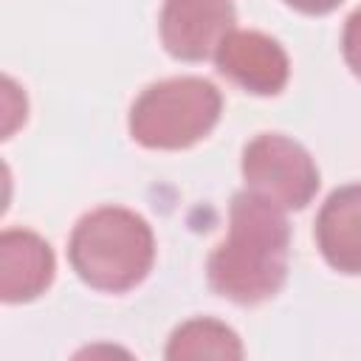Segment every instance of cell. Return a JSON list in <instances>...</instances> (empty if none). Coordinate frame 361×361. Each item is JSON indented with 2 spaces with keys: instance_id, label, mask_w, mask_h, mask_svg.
I'll return each mask as SVG.
<instances>
[{
  "instance_id": "3",
  "label": "cell",
  "mask_w": 361,
  "mask_h": 361,
  "mask_svg": "<svg viewBox=\"0 0 361 361\" xmlns=\"http://www.w3.org/2000/svg\"><path fill=\"white\" fill-rule=\"evenodd\" d=\"M220 90L200 76L149 85L130 110V135L147 149H186L206 138L220 118Z\"/></svg>"
},
{
  "instance_id": "10",
  "label": "cell",
  "mask_w": 361,
  "mask_h": 361,
  "mask_svg": "<svg viewBox=\"0 0 361 361\" xmlns=\"http://www.w3.org/2000/svg\"><path fill=\"white\" fill-rule=\"evenodd\" d=\"M341 51L344 59L350 65V71L355 76H361V8H355L344 25V37H341Z\"/></svg>"
},
{
  "instance_id": "4",
  "label": "cell",
  "mask_w": 361,
  "mask_h": 361,
  "mask_svg": "<svg viewBox=\"0 0 361 361\" xmlns=\"http://www.w3.org/2000/svg\"><path fill=\"white\" fill-rule=\"evenodd\" d=\"M243 178L248 192L282 212L305 209L319 192V169L310 152L279 133H262L245 144Z\"/></svg>"
},
{
  "instance_id": "8",
  "label": "cell",
  "mask_w": 361,
  "mask_h": 361,
  "mask_svg": "<svg viewBox=\"0 0 361 361\" xmlns=\"http://www.w3.org/2000/svg\"><path fill=\"white\" fill-rule=\"evenodd\" d=\"M316 245L338 274H361V183L336 189L316 217Z\"/></svg>"
},
{
  "instance_id": "2",
  "label": "cell",
  "mask_w": 361,
  "mask_h": 361,
  "mask_svg": "<svg viewBox=\"0 0 361 361\" xmlns=\"http://www.w3.org/2000/svg\"><path fill=\"white\" fill-rule=\"evenodd\" d=\"M68 259L85 285L124 293L149 274L155 237L141 214L121 206H102L73 226Z\"/></svg>"
},
{
  "instance_id": "5",
  "label": "cell",
  "mask_w": 361,
  "mask_h": 361,
  "mask_svg": "<svg viewBox=\"0 0 361 361\" xmlns=\"http://www.w3.org/2000/svg\"><path fill=\"white\" fill-rule=\"evenodd\" d=\"M161 42L183 62H200L217 54L234 31L231 0H166L161 8Z\"/></svg>"
},
{
  "instance_id": "1",
  "label": "cell",
  "mask_w": 361,
  "mask_h": 361,
  "mask_svg": "<svg viewBox=\"0 0 361 361\" xmlns=\"http://www.w3.org/2000/svg\"><path fill=\"white\" fill-rule=\"evenodd\" d=\"M288 245L290 231L282 209L245 189L234 195L228 234L209 257V285L228 302L259 305L285 285Z\"/></svg>"
},
{
  "instance_id": "7",
  "label": "cell",
  "mask_w": 361,
  "mask_h": 361,
  "mask_svg": "<svg viewBox=\"0 0 361 361\" xmlns=\"http://www.w3.org/2000/svg\"><path fill=\"white\" fill-rule=\"evenodd\" d=\"M56 259L51 245L28 228H6L0 234V299L20 305L42 296L54 282Z\"/></svg>"
},
{
  "instance_id": "9",
  "label": "cell",
  "mask_w": 361,
  "mask_h": 361,
  "mask_svg": "<svg viewBox=\"0 0 361 361\" xmlns=\"http://www.w3.org/2000/svg\"><path fill=\"white\" fill-rule=\"evenodd\" d=\"M166 358H243V344L237 333L217 319H189L169 336Z\"/></svg>"
},
{
  "instance_id": "6",
  "label": "cell",
  "mask_w": 361,
  "mask_h": 361,
  "mask_svg": "<svg viewBox=\"0 0 361 361\" xmlns=\"http://www.w3.org/2000/svg\"><path fill=\"white\" fill-rule=\"evenodd\" d=\"M217 71L254 96H274L288 85L290 62L285 48L262 34L234 28L214 54Z\"/></svg>"
},
{
  "instance_id": "11",
  "label": "cell",
  "mask_w": 361,
  "mask_h": 361,
  "mask_svg": "<svg viewBox=\"0 0 361 361\" xmlns=\"http://www.w3.org/2000/svg\"><path fill=\"white\" fill-rule=\"evenodd\" d=\"M290 8H296V11H302V14H327V11H333L341 0H285Z\"/></svg>"
}]
</instances>
